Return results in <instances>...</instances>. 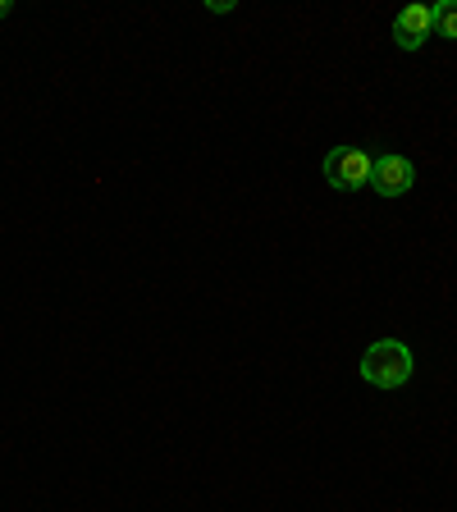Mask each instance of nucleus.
<instances>
[{"label":"nucleus","instance_id":"nucleus-3","mask_svg":"<svg viewBox=\"0 0 457 512\" xmlns=\"http://www.w3.org/2000/svg\"><path fill=\"white\" fill-rule=\"evenodd\" d=\"M412 183H416V165L407 156H398V151H389V156H375L371 188L380 192V197H403Z\"/></svg>","mask_w":457,"mask_h":512},{"label":"nucleus","instance_id":"nucleus-4","mask_svg":"<svg viewBox=\"0 0 457 512\" xmlns=\"http://www.w3.org/2000/svg\"><path fill=\"white\" fill-rule=\"evenodd\" d=\"M394 42L403 51H421L430 42V5H407L394 19Z\"/></svg>","mask_w":457,"mask_h":512},{"label":"nucleus","instance_id":"nucleus-5","mask_svg":"<svg viewBox=\"0 0 457 512\" xmlns=\"http://www.w3.org/2000/svg\"><path fill=\"white\" fill-rule=\"evenodd\" d=\"M430 37H448V42H457V0H439V5H430Z\"/></svg>","mask_w":457,"mask_h":512},{"label":"nucleus","instance_id":"nucleus-7","mask_svg":"<svg viewBox=\"0 0 457 512\" xmlns=\"http://www.w3.org/2000/svg\"><path fill=\"white\" fill-rule=\"evenodd\" d=\"M10 10H14L10 0H0V19H10Z\"/></svg>","mask_w":457,"mask_h":512},{"label":"nucleus","instance_id":"nucleus-1","mask_svg":"<svg viewBox=\"0 0 457 512\" xmlns=\"http://www.w3.org/2000/svg\"><path fill=\"white\" fill-rule=\"evenodd\" d=\"M362 380L375 389H403L412 380V348L403 339H380L362 352Z\"/></svg>","mask_w":457,"mask_h":512},{"label":"nucleus","instance_id":"nucleus-6","mask_svg":"<svg viewBox=\"0 0 457 512\" xmlns=\"http://www.w3.org/2000/svg\"><path fill=\"white\" fill-rule=\"evenodd\" d=\"M211 14H234V0H211Z\"/></svg>","mask_w":457,"mask_h":512},{"label":"nucleus","instance_id":"nucleus-2","mask_svg":"<svg viewBox=\"0 0 457 512\" xmlns=\"http://www.w3.org/2000/svg\"><path fill=\"white\" fill-rule=\"evenodd\" d=\"M371 170H375V156L362 147H334L330 156H325V183L339 192L371 188Z\"/></svg>","mask_w":457,"mask_h":512}]
</instances>
